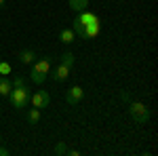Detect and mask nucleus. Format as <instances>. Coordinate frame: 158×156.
<instances>
[{
	"label": "nucleus",
	"mask_w": 158,
	"mask_h": 156,
	"mask_svg": "<svg viewBox=\"0 0 158 156\" xmlns=\"http://www.w3.org/2000/svg\"><path fill=\"white\" fill-rule=\"evenodd\" d=\"M30 103H32L34 108L42 110V108H47V106L51 103V95L47 93V91H36L34 95H30Z\"/></svg>",
	"instance_id": "20e7f679"
},
{
	"label": "nucleus",
	"mask_w": 158,
	"mask_h": 156,
	"mask_svg": "<svg viewBox=\"0 0 158 156\" xmlns=\"http://www.w3.org/2000/svg\"><path fill=\"white\" fill-rule=\"evenodd\" d=\"M61 63L74 68V53H70V51H68V53H63V55H61Z\"/></svg>",
	"instance_id": "ddd939ff"
},
{
	"label": "nucleus",
	"mask_w": 158,
	"mask_h": 156,
	"mask_svg": "<svg viewBox=\"0 0 158 156\" xmlns=\"http://www.w3.org/2000/svg\"><path fill=\"white\" fill-rule=\"evenodd\" d=\"M99 32H101V23H99V19H95V21H91V23L85 25V30H82L80 38H82V40H89V38L99 36Z\"/></svg>",
	"instance_id": "423d86ee"
},
{
	"label": "nucleus",
	"mask_w": 158,
	"mask_h": 156,
	"mask_svg": "<svg viewBox=\"0 0 158 156\" xmlns=\"http://www.w3.org/2000/svg\"><path fill=\"white\" fill-rule=\"evenodd\" d=\"M19 61H21L23 65H32V63L36 61V53H34L32 48H23V51L19 53Z\"/></svg>",
	"instance_id": "6e6552de"
},
{
	"label": "nucleus",
	"mask_w": 158,
	"mask_h": 156,
	"mask_svg": "<svg viewBox=\"0 0 158 156\" xmlns=\"http://www.w3.org/2000/svg\"><path fill=\"white\" fill-rule=\"evenodd\" d=\"M11 154V150H6V148H0V156H9Z\"/></svg>",
	"instance_id": "f3484780"
},
{
	"label": "nucleus",
	"mask_w": 158,
	"mask_h": 156,
	"mask_svg": "<svg viewBox=\"0 0 158 156\" xmlns=\"http://www.w3.org/2000/svg\"><path fill=\"white\" fill-rule=\"evenodd\" d=\"M59 40L63 42V44H72L74 40H76L74 30H61V32H59Z\"/></svg>",
	"instance_id": "9d476101"
},
{
	"label": "nucleus",
	"mask_w": 158,
	"mask_h": 156,
	"mask_svg": "<svg viewBox=\"0 0 158 156\" xmlns=\"http://www.w3.org/2000/svg\"><path fill=\"white\" fill-rule=\"evenodd\" d=\"M68 152V145H65V141H59V144L55 145V154H59V156H63Z\"/></svg>",
	"instance_id": "2eb2a0df"
},
{
	"label": "nucleus",
	"mask_w": 158,
	"mask_h": 156,
	"mask_svg": "<svg viewBox=\"0 0 158 156\" xmlns=\"http://www.w3.org/2000/svg\"><path fill=\"white\" fill-rule=\"evenodd\" d=\"M82 99H85V89H82V86H78V84L65 91V101H68L70 106H76V103H80Z\"/></svg>",
	"instance_id": "39448f33"
},
{
	"label": "nucleus",
	"mask_w": 158,
	"mask_h": 156,
	"mask_svg": "<svg viewBox=\"0 0 158 156\" xmlns=\"http://www.w3.org/2000/svg\"><path fill=\"white\" fill-rule=\"evenodd\" d=\"M70 72H72V68H70V65L59 63V65L55 68V72L51 74V78H53L55 82H63V80H68V78H70Z\"/></svg>",
	"instance_id": "0eeeda50"
},
{
	"label": "nucleus",
	"mask_w": 158,
	"mask_h": 156,
	"mask_svg": "<svg viewBox=\"0 0 158 156\" xmlns=\"http://www.w3.org/2000/svg\"><path fill=\"white\" fill-rule=\"evenodd\" d=\"M11 82H13V86H23V84H25V78H23V76H15Z\"/></svg>",
	"instance_id": "dca6fc26"
},
{
	"label": "nucleus",
	"mask_w": 158,
	"mask_h": 156,
	"mask_svg": "<svg viewBox=\"0 0 158 156\" xmlns=\"http://www.w3.org/2000/svg\"><path fill=\"white\" fill-rule=\"evenodd\" d=\"M51 63L53 57H40L32 63V70H30V80L34 84H42L51 74Z\"/></svg>",
	"instance_id": "f257e3e1"
},
{
	"label": "nucleus",
	"mask_w": 158,
	"mask_h": 156,
	"mask_svg": "<svg viewBox=\"0 0 158 156\" xmlns=\"http://www.w3.org/2000/svg\"><path fill=\"white\" fill-rule=\"evenodd\" d=\"M65 154H70V156H80V152H78V150H68Z\"/></svg>",
	"instance_id": "a211bd4d"
},
{
	"label": "nucleus",
	"mask_w": 158,
	"mask_h": 156,
	"mask_svg": "<svg viewBox=\"0 0 158 156\" xmlns=\"http://www.w3.org/2000/svg\"><path fill=\"white\" fill-rule=\"evenodd\" d=\"M9 97H11V103L13 108L17 110H23L25 106H27V101H30V93H27V86H13L11 93H9Z\"/></svg>",
	"instance_id": "f03ea898"
},
{
	"label": "nucleus",
	"mask_w": 158,
	"mask_h": 156,
	"mask_svg": "<svg viewBox=\"0 0 158 156\" xmlns=\"http://www.w3.org/2000/svg\"><path fill=\"white\" fill-rule=\"evenodd\" d=\"M129 114L139 124H146L148 120H150V110H148V106L146 103H139V101H129Z\"/></svg>",
	"instance_id": "7ed1b4c3"
},
{
	"label": "nucleus",
	"mask_w": 158,
	"mask_h": 156,
	"mask_svg": "<svg viewBox=\"0 0 158 156\" xmlns=\"http://www.w3.org/2000/svg\"><path fill=\"white\" fill-rule=\"evenodd\" d=\"M11 74V63L9 61H0V76H9Z\"/></svg>",
	"instance_id": "4468645a"
},
{
	"label": "nucleus",
	"mask_w": 158,
	"mask_h": 156,
	"mask_svg": "<svg viewBox=\"0 0 158 156\" xmlns=\"http://www.w3.org/2000/svg\"><path fill=\"white\" fill-rule=\"evenodd\" d=\"M27 120H30V124H38V122H40V110L32 106L30 112H27Z\"/></svg>",
	"instance_id": "f8f14e48"
},
{
	"label": "nucleus",
	"mask_w": 158,
	"mask_h": 156,
	"mask_svg": "<svg viewBox=\"0 0 158 156\" xmlns=\"http://www.w3.org/2000/svg\"><path fill=\"white\" fill-rule=\"evenodd\" d=\"M86 6H89V0H70V9L76 13L86 11Z\"/></svg>",
	"instance_id": "9b49d317"
},
{
	"label": "nucleus",
	"mask_w": 158,
	"mask_h": 156,
	"mask_svg": "<svg viewBox=\"0 0 158 156\" xmlns=\"http://www.w3.org/2000/svg\"><path fill=\"white\" fill-rule=\"evenodd\" d=\"M11 89H13L11 78H9V76H0V95H2V97H9Z\"/></svg>",
	"instance_id": "1a4fd4ad"
},
{
	"label": "nucleus",
	"mask_w": 158,
	"mask_h": 156,
	"mask_svg": "<svg viewBox=\"0 0 158 156\" xmlns=\"http://www.w3.org/2000/svg\"><path fill=\"white\" fill-rule=\"evenodd\" d=\"M4 2H6V0H0V9H2V6H4Z\"/></svg>",
	"instance_id": "6ab92c4d"
}]
</instances>
